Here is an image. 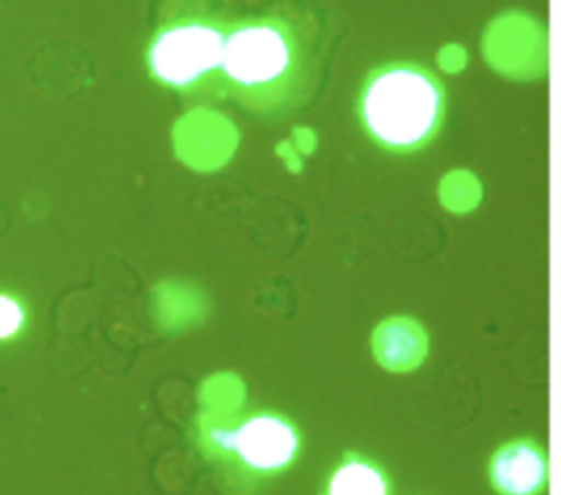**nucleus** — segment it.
<instances>
[{"label": "nucleus", "instance_id": "20e7f679", "mask_svg": "<svg viewBox=\"0 0 561 495\" xmlns=\"http://www.w3.org/2000/svg\"><path fill=\"white\" fill-rule=\"evenodd\" d=\"M199 449L230 464L248 480L285 473L300 456V427L283 412L259 407L245 412L204 410L195 418Z\"/></svg>", "mask_w": 561, "mask_h": 495}, {"label": "nucleus", "instance_id": "f257e3e1", "mask_svg": "<svg viewBox=\"0 0 561 495\" xmlns=\"http://www.w3.org/2000/svg\"><path fill=\"white\" fill-rule=\"evenodd\" d=\"M313 37L289 15L232 20L224 48V92L259 116H287L313 88Z\"/></svg>", "mask_w": 561, "mask_h": 495}, {"label": "nucleus", "instance_id": "0eeeda50", "mask_svg": "<svg viewBox=\"0 0 561 495\" xmlns=\"http://www.w3.org/2000/svg\"><path fill=\"white\" fill-rule=\"evenodd\" d=\"M320 495H392L388 471L359 451H344L329 471Z\"/></svg>", "mask_w": 561, "mask_h": 495}, {"label": "nucleus", "instance_id": "423d86ee", "mask_svg": "<svg viewBox=\"0 0 561 495\" xmlns=\"http://www.w3.org/2000/svg\"><path fill=\"white\" fill-rule=\"evenodd\" d=\"M370 346L381 368L410 372L419 368L427 355V335L423 326L410 318H390L373 331Z\"/></svg>", "mask_w": 561, "mask_h": 495}, {"label": "nucleus", "instance_id": "39448f33", "mask_svg": "<svg viewBox=\"0 0 561 495\" xmlns=\"http://www.w3.org/2000/svg\"><path fill=\"white\" fill-rule=\"evenodd\" d=\"M486 477L497 495H541L550 477L548 453L533 438H513L491 453Z\"/></svg>", "mask_w": 561, "mask_h": 495}, {"label": "nucleus", "instance_id": "7ed1b4c3", "mask_svg": "<svg viewBox=\"0 0 561 495\" xmlns=\"http://www.w3.org/2000/svg\"><path fill=\"white\" fill-rule=\"evenodd\" d=\"M228 24L199 0H178L162 13L145 46L149 79L188 103L208 105L224 99Z\"/></svg>", "mask_w": 561, "mask_h": 495}, {"label": "nucleus", "instance_id": "f03ea898", "mask_svg": "<svg viewBox=\"0 0 561 495\" xmlns=\"http://www.w3.org/2000/svg\"><path fill=\"white\" fill-rule=\"evenodd\" d=\"M447 92L436 72L419 61L375 66L357 92L355 114L368 140L386 153L425 149L443 129Z\"/></svg>", "mask_w": 561, "mask_h": 495}, {"label": "nucleus", "instance_id": "6e6552de", "mask_svg": "<svg viewBox=\"0 0 561 495\" xmlns=\"http://www.w3.org/2000/svg\"><path fill=\"white\" fill-rule=\"evenodd\" d=\"M22 326H24L22 304L11 296L0 293V339H11L22 331Z\"/></svg>", "mask_w": 561, "mask_h": 495}]
</instances>
